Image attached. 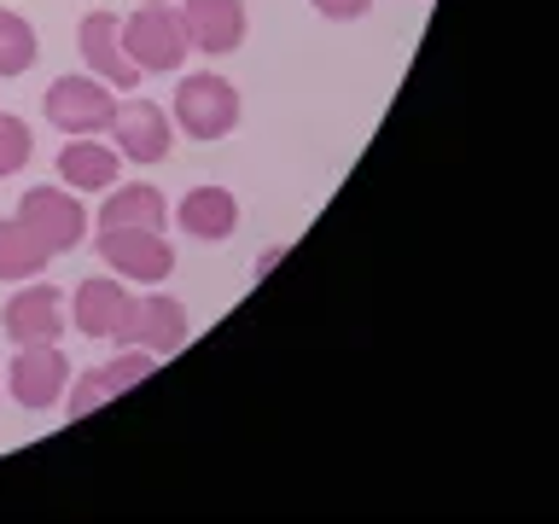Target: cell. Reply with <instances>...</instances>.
I'll use <instances>...</instances> for the list:
<instances>
[{"instance_id": "cell-14", "label": "cell", "mask_w": 559, "mask_h": 524, "mask_svg": "<svg viewBox=\"0 0 559 524\" xmlns=\"http://www.w3.org/2000/svg\"><path fill=\"white\" fill-rule=\"evenodd\" d=\"M175 227H181L187 239H204V245H216V239H234V227H239V199L227 187H192L181 204H175Z\"/></svg>"}, {"instance_id": "cell-6", "label": "cell", "mask_w": 559, "mask_h": 524, "mask_svg": "<svg viewBox=\"0 0 559 524\" xmlns=\"http://www.w3.org/2000/svg\"><path fill=\"white\" fill-rule=\"evenodd\" d=\"M7 391L17 408H52L70 391V361L59 344H17V356L7 367Z\"/></svg>"}, {"instance_id": "cell-18", "label": "cell", "mask_w": 559, "mask_h": 524, "mask_svg": "<svg viewBox=\"0 0 559 524\" xmlns=\"http://www.w3.org/2000/svg\"><path fill=\"white\" fill-rule=\"evenodd\" d=\"M152 367H157L152 349H122L117 361H105V367H99V379H105V391H111V396H122V391H134V384L146 379Z\"/></svg>"}, {"instance_id": "cell-3", "label": "cell", "mask_w": 559, "mask_h": 524, "mask_svg": "<svg viewBox=\"0 0 559 524\" xmlns=\"http://www.w3.org/2000/svg\"><path fill=\"white\" fill-rule=\"evenodd\" d=\"M99 257L117 279H140V286H164L175 274V251L157 227H99Z\"/></svg>"}, {"instance_id": "cell-8", "label": "cell", "mask_w": 559, "mask_h": 524, "mask_svg": "<svg viewBox=\"0 0 559 524\" xmlns=\"http://www.w3.org/2000/svg\"><path fill=\"white\" fill-rule=\"evenodd\" d=\"M0 321H7V338H12V344H59V332L70 326L64 291L24 279V286L7 297V314H0Z\"/></svg>"}, {"instance_id": "cell-15", "label": "cell", "mask_w": 559, "mask_h": 524, "mask_svg": "<svg viewBox=\"0 0 559 524\" xmlns=\"http://www.w3.org/2000/svg\"><path fill=\"white\" fill-rule=\"evenodd\" d=\"M169 199L157 187H111V199L99 204V227H164Z\"/></svg>"}, {"instance_id": "cell-16", "label": "cell", "mask_w": 559, "mask_h": 524, "mask_svg": "<svg viewBox=\"0 0 559 524\" xmlns=\"http://www.w3.org/2000/svg\"><path fill=\"white\" fill-rule=\"evenodd\" d=\"M47 262H52V251L29 234L24 222L17 216L0 222V279H17V286H24V279H35L47 269Z\"/></svg>"}, {"instance_id": "cell-7", "label": "cell", "mask_w": 559, "mask_h": 524, "mask_svg": "<svg viewBox=\"0 0 559 524\" xmlns=\"http://www.w3.org/2000/svg\"><path fill=\"white\" fill-rule=\"evenodd\" d=\"M129 314H134V297L129 286H122L117 274H87L76 291H70V326L82 332V338H122V326H129Z\"/></svg>"}, {"instance_id": "cell-13", "label": "cell", "mask_w": 559, "mask_h": 524, "mask_svg": "<svg viewBox=\"0 0 559 524\" xmlns=\"http://www.w3.org/2000/svg\"><path fill=\"white\" fill-rule=\"evenodd\" d=\"M122 169V152L105 146L99 134H70L59 146V181L70 192H111Z\"/></svg>"}, {"instance_id": "cell-19", "label": "cell", "mask_w": 559, "mask_h": 524, "mask_svg": "<svg viewBox=\"0 0 559 524\" xmlns=\"http://www.w3.org/2000/svg\"><path fill=\"white\" fill-rule=\"evenodd\" d=\"M29 152H35V134H29V122L24 117H7L0 111V175H17L29 164Z\"/></svg>"}, {"instance_id": "cell-17", "label": "cell", "mask_w": 559, "mask_h": 524, "mask_svg": "<svg viewBox=\"0 0 559 524\" xmlns=\"http://www.w3.org/2000/svg\"><path fill=\"white\" fill-rule=\"evenodd\" d=\"M29 64H35V29L0 7V76H24Z\"/></svg>"}, {"instance_id": "cell-4", "label": "cell", "mask_w": 559, "mask_h": 524, "mask_svg": "<svg viewBox=\"0 0 559 524\" xmlns=\"http://www.w3.org/2000/svg\"><path fill=\"white\" fill-rule=\"evenodd\" d=\"M41 111L64 134H105L117 117V99H111V82L99 76H59L41 94Z\"/></svg>"}, {"instance_id": "cell-12", "label": "cell", "mask_w": 559, "mask_h": 524, "mask_svg": "<svg viewBox=\"0 0 559 524\" xmlns=\"http://www.w3.org/2000/svg\"><path fill=\"white\" fill-rule=\"evenodd\" d=\"M181 29H187V47L222 59V52H234L245 41V0H187Z\"/></svg>"}, {"instance_id": "cell-9", "label": "cell", "mask_w": 559, "mask_h": 524, "mask_svg": "<svg viewBox=\"0 0 559 524\" xmlns=\"http://www.w3.org/2000/svg\"><path fill=\"white\" fill-rule=\"evenodd\" d=\"M111 140H117V152H122V164H157V157H169V111L164 105H152V99H122L117 105V117H111Z\"/></svg>"}, {"instance_id": "cell-22", "label": "cell", "mask_w": 559, "mask_h": 524, "mask_svg": "<svg viewBox=\"0 0 559 524\" xmlns=\"http://www.w3.org/2000/svg\"><path fill=\"white\" fill-rule=\"evenodd\" d=\"M280 257H286V245H269V251H262V257H257V274H269V269H274V262H280Z\"/></svg>"}, {"instance_id": "cell-10", "label": "cell", "mask_w": 559, "mask_h": 524, "mask_svg": "<svg viewBox=\"0 0 559 524\" xmlns=\"http://www.w3.org/2000/svg\"><path fill=\"white\" fill-rule=\"evenodd\" d=\"M122 349H152V356H175L187 344V309L175 297L152 291V297H134V314L122 326Z\"/></svg>"}, {"instance_id": "cell-2", "label": "cell", "mask_w": 559, "mask_h": 524, "mask_svg": "<svg viewBox=\"0 0 559 524\" xmlns=\"http://www.w3.org/2000/svg\"><path fill=\"white\" fill-rule=\"evenodd\" d=\"M117 35H122V52H129L140 70H181V64H187L181 12L164 7V0H146L134 17H122Z\"/></svg>"}, {"instance_id": "cell-5", "label": "cell", "mask_w": 559, "mask_h": 524, "mask_svg": "<svg viewBox=\"0 0 559 524\" xmlns=\"http://www.w3.org/2000/svg\"><path fill=\"white\" fill-rule=\"evenodd\" d=\"M17 222H24L52 257L76 251V245L87 239V204H76L70 187H29L24 199H17Z\"/></svg>"}, {"instance_id": "cell-11", "label": "cell", "mask_w": 559, "mask_h": 524, "mask_svg": "<svg viewBox=\"0 0 559 524\" xmlns=\"http://www.w3.org/2000/svg\"><path fill=\"white\" fill-rule=\"evenodd\" d=\"M117 24H122L117 12H87L82 24H76V47H82V64H94V76H99V82L134 87V82H140V64L129 59V52H122Z\"/></svg>"}, {"instance_id": "cell-20", "label": "cell", "mask_w": 559, "mask_h": 524, "mask_svg": "<svg viewBox=\"0 0 559 524\" xmlns=\"http://www.w3.org/2000/svg\"><path fill=\"white\" fill-rule=\"evenodd\" d=\"M105 396H111V391H105L99 367H87V373H82L76 384H70V396H64V414H70V419H87V414H94Z\"/></svg>"}, {"instance_id": "cell-1", "label": "cell", "mask_w": 559, "mask_h": 524, "mask_svg": "<svg viewBox=\"0 0 559 524\" xmlns=\"http://www.w3.org/2000/svg\"><path fill=\"white\" fill-rule=\"evenodd\" d=\"M169 111L192 140H222V134H234V122H239V87L227 76H216V70H192V76L175 82Z\"/></svg>"}, {"instance_id": "cell-21", "label": "cell", "mask_w": 559, "mask_h": 524, "mask_svg": "<svg viewBox=\"0 0 559 524\" xmlns=\"http://www.w3.org/2000/svg\"><path fill=\"white\" fill-rule=\"evenodd\" d=\"M309 7L321 12V17H338V24H344V17H361V12H373V0H309Z\"/></svg>"}]
</instances>
